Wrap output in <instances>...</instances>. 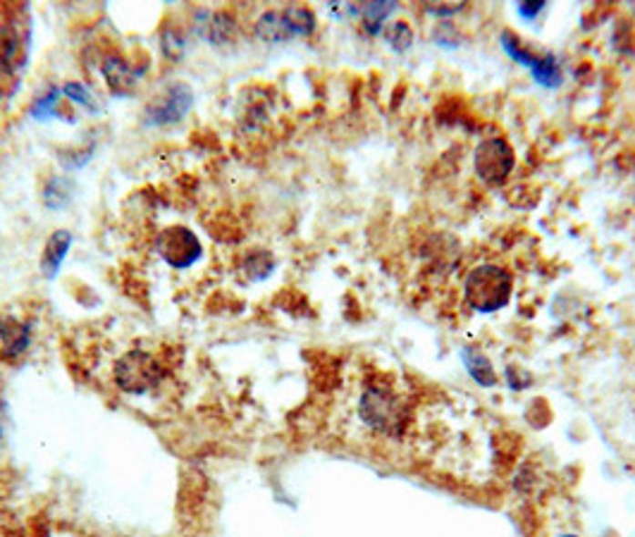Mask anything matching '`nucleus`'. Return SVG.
Returning <instances> with one entry per match:
<instances>
[{"label":"nucleus","mask_w":635,"mask_h":537,"mask_svg":"<svg viewBox=\"0 0 635 537\" xmlns=\"http://www.w3.org/2000/svg\"><path fill=\"white\" fill-rule=\"evenodd\" d=\"M356 416L368 432L383 440H402L414 420L411 401L402 390L387 382H371L356 401Z\"/></svg>","instance_id":"1"},{"label":"nucleus","mask_w":635,"mask_h":537,"mask_svg":"<svg viewBox=\"0 0 635 537\" xmlns=\"http://www.w3.org/2000/svg\"><path fill=\"white\" fill-rule=\"evenodd\" d=\"M464 294L466 301L476 310L490 313V310L502 309L511 297V275L499 266H490V263L473 268L466 275Z\"/></svg>","instance_id":"2"},{"label":"nucleus","mask_w":635,"mask_h":537,"mask_svg":"<svg viewBox=\"0 0 635 537\" xmlns=\"http://www.w3.org/2000/svg\"><path fill=\"white\" fill-rule=\"evenodd\" d=\"M113 375L115 385L120 387L122 392L146 394L160 385L163 368L151 354H146L141 349H132L122 359H118Z\"/></svg>","instance_id":"3"},{"label":"nucleus","mask_w":635,"mask_h":537,"mask_svg":"<svg viewBox=\"0 0 635 537\" xmlns=\"http://www.w3.org/2000/svg\"><path fill=\"white\" fill-rule=\"evenodd\" d=\"M156 248L160 258L177 270H187L201 256V241L187 228H168L158 234Z\"/></svg>","instance_id":"4"},{"label":"nucleus","mask_w":635,"mask_h":537,"mask_svg":"<svg viewBox=\"0 0 635 537\" xmlns=\"http://www.w3.org/2000/svg\"><path fill=\"white\" fill-rule=\"evenodd\" d=\"M191 107V89L184 84H172L146 106V117L151 125H172L179 122Z\"/></svg>","instance_id":"5"},{"label":"nucleus","mask_w":635,"mask_h":537,"mask_svg":"<svg viewBox=\"0 0 635 537\" xmlns=\"http://www.w3.org/2000/svg\"><path fill=\"white\" fill-rule=\"evenodd\" d=\"M476 167H478V175L485 182H504L511 167H514V151H511L507 141L487 139L485 144H480L478 156H476Z\"/></svg>","instance_id":"6"},{"label":"nucleus","mask_w":635,"mask_h":537,"mask_svg":"<svg viewBox=\"0 0 635 537\" xmlns=\"http://www.w3.org/2000/svg\"><path fill=\"white\" fill-rule=\"evenodd\" d=\"M502 46L504 51L509 53L511 57H514L516 63L526 65V67H530L535 75V79L540 84H545V86H559L561 84V70L557 67V63H554L552 57H538V56H530L526 48H521V46L516 44L511 36H504L502 38Z\"/></svg>","instance_id":"7"},{"label":"nucleus","mask_w":635,"mask_h":537,"mask_svg":"<svg viewBox=\"0 0 635 537\" xmlns=\"http://www.w3.org/2000/svg\"><path fill=\"white\" fill-rule=\"evenodd\" d=\"M0 341H3V359H17L32 344V329L13 316L0 318Z\"/></svg>","instance_id":"8"},{"label":"nucleus","mask_w":635,"mask_h":537,"mask_svg":"<svg viewBox=\"0 0 635 537\" xmlns=\"http://www.w3.org/2000/svg\"><path fill=\"white\" fill-rule=\"evenodd\" d=\"M69 247H72V232L57 229V232L51 234V239L46 241L44 256H41V272H44L46 278H56Z\"/></svg>","instance_id":"9"},{"label":"nucleus","mask_w":635,"mask_h":537,"mask_svg":"<svg viewBox=\"0 0 635 537\" xmlns=\"http://www.w3.org/2000/svg\"><path fill=\"white\" fill-rule=\"evenodd\" d=\"M103 76H106V82L110 84V89H113L115 94H127V91H132L134 84H137V75H134L132 67H129L125 60H120V57H108L106 63H103Z\"/></svg>","instance_id":"10"},{"label":"nucleus","mask_w":635,"mask_h":537,"mask_svg":"<svg viewBox=\"0 0 635 537\" xmlns=\"http://www.w3.org/2000/svg\"><path fill=\"white\" fill-rule=\"evenodd\" d=\"M256 36L261 41H268V44H280V41H287L292 36L290 26L284 22L282 10H271L265 13L263 17L256 22Z\"/></svg>","instance_id":"11"},{"label":"nucleus","mask_w":635,"mask_h":537,"mask_svg":"<svg viewBox=\"0 0 635 537\" xmlns=\"http://www.w3.org/2000/svg\"><path fill=\"white\" fill-rule=\"evenodd\" d=\"M282 15L287 26H290L292 36H309L313 32L315 19L306 7H287V10H282Z\"/></svg>","instance_id":"12"},{"label":"nucleus","mask_w":635,"mask_h":537,"mask_svg":"<svg viewBox=\"0 0 635 537\" xmlns=\"http://www.w3.org/2000/svg\"><path fill=\"white\" fill-rule=\"evenodd\" d=\"M464 359H466V366H468V373L473 375V378L478 380V382H483V385H495V370H492L490 360L485 359L480 351H476V349H466L464 351Z\"/></svg>","instance_id":"13"},{"label":"nucleus","mask_w":635,"mask_h":537,"mask_svg":"<svg viewBox=\"0 0 635 537\" xmlns=\"http://www.w3.org/2000/svg\"><path fill=\"white\" fill-rule=\"evenodd\" d=\"M271 268H272V260L268 258L265 253H253V256H249L244 263L246 275H249L251 279L265 278V275L271 272Z\"/></svg>","instance_id":"14"},{"label":"nucleus","mask_w":635,"mask_h":537,"mask_svg":"<svg viewBox=\"0 0 635 537\" xmlns=\"http://www.w3.org/2000/svg\"><path fill=\"white\" fill-rule=\"evenodd\" d=\"M65 94L72 98L75 103H79V106H87V107H94V101H91V94H88V89L84 86V84L75 82V84H65Z\"/></svg>","instance_id":"15"},{"label":"nucleus","mask_w":635,"mask_h":537,"mask_svg":"<svg viewBox=\"0 0 635 537\" xmlns=\"http://www.w3.org/2000/svg\"><path fill=\"white\" fill-rule=\"evenodd\" d=\"M57 94H60V91L51 89V91H48V96H44V98H38L36 106H34V113H36V115L51 113V107L57 103Z\"/></svg>","instance_id":"16"},{"label":"nucleus","mask_w":635,"mask_h":537,"mask_svg":"<svg viewBox=\"0 0 635 537\" xmlns=\"http://www.w3.org/2000/svg\"><path fill=\"white\" fill-rule=\"evenodd\" d=\"M518 10H521V15H526V17L530 19L535 13H538V10H542V3H533V5H521V7H518Z\"/></svg>","instance_id":"17"},{"label":"nucleus","mask_w":635,"mask_h":537,"mask_svg":"<svg viewBox=\"0 0 635 537\" xmlns=\"http://www.w3.org/2000/svg\"><path fill=\"white\" fill-rule=\"evenodd\" d=\"M0 437H3V404H0Z\"/></svg>","instance_id":"18"},{"label":"nucleus","mask_w":635,"mask_h":537,"mask_svg":"<svg viewBox=\"0 0 635 537\" xmlns=\"http://www.w3.org/2000/svg\"><path fill=\"white\" fill-rule=\"evenodd\" d=\"M564 537H576V535H564Z\"/></svg>","instance_id":"19"}]
</instances>
